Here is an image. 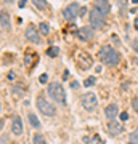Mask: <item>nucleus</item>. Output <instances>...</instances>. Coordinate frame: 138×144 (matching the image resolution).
Here are the masks:
<instances>
[{"instance_id": "20", "label": "nucleus", "mask_w": 138, "mask_h": 144, "mask_svg": "<svg viewBox=\"0 0 138 144\" xmlns=\"http://www.w3.org/2000/svg\"><path fill=\"white\" fill-rule=\"evenodd\" d=\"M95 82H96L95 77H88V78L84 82V85H85V87H93V85H95Z\"/></svg>"}, {"instance_id": "8", "label": "nucleus", "mask_w": 138, "mask_h": 144, "mask_svg": "<svg viewBox=\"0 0 138 144\" xmlns=\"http://www.w3.org/2000/svg\"><path fill=\"white\" fill-rule=\"evenodd\" d=\"M108 131H109L111 136H117V135L124 133V125L121 122H117V120H111L108 123Z\"/></svg>"}, {"instance_id": "28", "label": "nucleus", "mask_w": 138, "mask_h": 144, "mask_svg": "<svg viewBox=\"0 0 138 144\" xmlns=\"http://www.w3.org/2000/svg\"><path fill=\"white\" fill-rule=\"evenodd\" d=\"M85 13H87V8H85V7H84V8H80V16H84Z\"/></svg>"}, {"instance_id": "13", "label": "nucleus", "mask_w": 138, "mask_h": 144, "mask_svg": "<svg viewBox=\"0 0 138 144\" xmlns=\"http://www.w3.org/2000/svg\"><path fill=\"white\" fill-rule=\"evenodd\" d=\"M117 114H119V109H117L116 104H109V106L104 109V115H106L108 120H114V118L117 117Z\"/></svg>"}, {"instance_id": "4", "label": "nucleus", "mask_w": 138, "mask_h": 144, "mask_svg": "<svg viewBox=\"0 0 138 144\" xmlns=\"http://www.w3.org/2000/svg\"><path fill=\"white\" fill-rule=\"evenodd\" d=\"M37 107H39V111H40L44 115H48V117H53L56 114V109L53 107V104H50V102L45 98H42V96L37 98Z\"/></svg>"}, {"instance_id": "22", "label": "nucleus", "mask_w": 138, "mask_h": 144, "mask_svg": "<svg viewBox=\"0 0 138 144\" xmlns=\"http://www.w3.org/2000/svg\"><path fill=\"white\" fill-rule=\"evenodd\" d=\"M39 80H40V83H45V82L48 80V75L47 74H42L40 77H39Z\"/></svg>"}, {"instance_id": "33", "label": "nucleus", "mask_w": 138, "mask_h": 144, "mask_svg": "<svg viewBox=\"0 0 138 144\" xmlns=\"http://www.w3.org/2000/svg\"><path fill=\"white\" fill-rule=\"evenodd\" d=\"M130 144H133V142H132V141H130Z\"/></svg>"}, {"instance_id": "10", "label": "nucleus", "mask_w": 138, "mask_h": 144, "mask_svg": "<svg viewBox=\"0 0 138 144\" xmlns=\"http://www.w3.org/2000/svg\"><path fill=\"white\" fill-rule=\"evenodd\" d=\"M93 27L90 26V27H80L75 34H77V37L82 40V42H88V40H92L93 38V31H92Z\"/></svg>"}, {"instance_id": "1", "label": "nucleus", "mask_w": 138, "mask_h": 144, "mask_svg": "<svg viewBox=\"0 0 138 144\" xmlns=\"http://www.w3.org/2000/svg\"><path fill=\"white\" fill-rule=\"evenodd\" d=\"M98 58H100V61L103 64H106V66H116V64H119V61H121L119 53H117L112 47H109V45H104V47L100 48V51H98Z\"/></svg>"}, {"instance_id": "15", "label": "nucleus", "mask_w": 138, "mask_h": 144, "mask_svg": "<svg viewBox=\"0 0 138 144\" xmlns=\"http://www.w3.org/2000/svg\"><path fill=\"white\" fill-rule=\"evenodd\" d=\"M29 123H31V127H34V128H39V127H40V122H39V118H37L34 114H29Z\"/></svg>"}, {"instance_id": "9", "label": "nucleus", "mask_w": 138, "mask_h": 144, "mask_svg": "<svg viewBox=\"0 0 138 144\" xmlns=\"http://www.w3.org/2000/svg\"><path fill=\"white\" fill-rule=\"evenodd\" d=\"M26 38L29 40V42H32V43H42L40 35H39V32L35 31V27L32 24L27 26V29H26Z\"/></svg>"}, {"instance_id": "12", "label": "nucleus", "mask_w": 138, "mask_h": 144, "mask_svg": "<svg viewBox=\"0 0 138 144\" xmlns=\"http://www.w3.org/2000/svg\"><path fill=\"white\" fill-rule=\"evenodd\" d=\"M95 8L100 10L103 14H108L111 11V5H109L108 0H95Z\"/></svg>"}, {"instance_id": "11", "label": "nucleus", "mask_w": 138, "mask_h": 144, "mask_svg": "<svg viewBox=\"0 0 138 144\" xmlns=\"http://www.w3.org/2000/svg\"><path fill=\"white\" fill-rule=\"evenodd\" d=\"M11 131H13V135H16V136L23 135L24 128H23V120H21V117H15V118H13V123H11Z\"/></svg>"}, {"instance_id": "3", "label": "nucleus", "mask_w": 138, "mask_h": 144, "mask_svg": "<svg viewBox=\"0 0 138 144\" xmlns=\"http://www.w3.org/2000/svg\"><path fill=\"white\" fill-rule=\"evenodd\" d=\"M104 24H106V14H103L100 10L93 8L90 11V26L95 31H100V29L104 27Z\"/></svg>"}, {"instance_id": "24", "label": "nucleus", "mask_w": 138, "mask_h": 144, "mask_svg": "<svg viewBox=\"0 0 138 144\" xmlns=\"http://www.w3.org/2000/svg\"><path fill=\"white\" fill-rule=\"evenodd\" d=\"M132 106H133V109L138 112V98H135V99L132 101Z\"/></svg>"}, {"instance_id": "21", "label": "nucleus", "mask_w": 138, "mask_h": 144, "mask_svg": "<svg viewBox=\"0 0 138 144\" xmlns=\"http://www.w3.org/2000/svg\"><path fill=\"white\" fill-rule=\"evenodd\" d=\"M130 141L135 142V144H138V130H135L133 133H130Z\"/></svg>"}, {"instance_id": "6", "label": "nucleus", "mask_w": 138, "mask_h": 144, "mask_svg": "<svg viewBox=\"0 0 138 144\" xmlns=\"http://www.w3.org/2000/svg\"><path fill=\"white\" fill-rule=\"evenodd\" d=\"M82 106H84V109L85 111H88V112H92L96 106H98V99H96V95L95 93H85L84 96H82Z\"/></svg>"}, {"instance_id": "31", "label": "nucleus", "mask_w": 138, "mask_h": 144, "mask_svg": "<svg viewBox=\"0 0 138 144\" xmlns=\"http://www.w3.org/2000/svg\"><path fill=\"white\" fill-rule=\"evenodd\" d=\"M3 2H5V3H11V2H13V0H3Z\"/></svg>"}, {"instance_id": "25", "label": "nucleus", "mask_w": 138, "mask_h": 144, "mask_svg": "<svg viewBox=\"0 0 138 144\" xmlns=\"http://www.w3.org/2000/svg\"><path fill=\"white\" fill-rule=\"evenodd\" d=\"M121 120H122V122H124V120H129V114H127V112H122V114H121Z\"/></svg>"}, {"instance_id": "19", "label": "nucleus", "mask_w": 138, "mask_h": 144, "mask_svg": "<svg viewBox=\"0 0 138 144\" xmlns=\"http://www.w3.org/2000/svg\"><path fill=\"white\" fill-rule=\"evenodd\" d=\"M40 32H42L44 35H48V32H50V26H48L47 23H42V24H40Z\"/></svg>"}, {"instance_id": "17", "label": "nucleus", "mask_w": 138, "mask_h": 144, "mask_svg": "<svg viewBox=\"0 0 138 144\" xmlns=\"http://www.w3.org/2000/svg\"><path fill=\"white\" fill-rule=\"evenodd\" d=\"M58 53H60V50H58L56 47H50V48L47 50V56H50V58H56Z\"/></svg>"}, {"instance_id": "16", "label": "nucleus", "mask_w": 138, "mask_h": 144, "mask_svg": "<svg viewBox=\"0 0 138 144\" xmlns=\"http://www.w3.org/2000/svg\"><path fill=\"white\" fill-rule=\"evenodd\" d=\"M32 3L35 5L37 10H45L47 8V0H32Z\"/></svg>"}, {"instance_id": "26", "label": "nucleus", "mask_w": 138, "mask_h": 144, "mask_svg": "<svg viewBox=\"0 0 138 144\" xmlns=\"http://www.w3.org/2000/svg\"><path fill=\"white\" fill-rule=\"evenodd\" d=\"M132 47H133V50H135V51H138V40H135Z\"/></svg>"}, {"instance_id": "30", "label": "nucleus", "mask_w": 138, "mask_h": 144, "mask_svg": "<svg viewBox=\"0 0 138 144\" xmlns=\"http://www.w3.org/2000/svg\"><path fill=\"white\" fill-rule=\"evenodd\" d=\"M8 78H10V80H13V78H15V74H13V72H10V74H8Z\"/></svg>"}, {"instance_id": "2", "label": "nucleus", "mask_w": 138, "mask_h": 144, "mask_svg": "<svg viewBox=\"0 0 138 144\" xmlns=\"http://www.w3.org/2000/svg\"><path fill=\"white\" fill-rule=\"evenodd\" d=\"M48 95L58 104H66V93H64V88L60 82H51L48 85Z\"/></svg>"}, {"instance_id": "27", "label": "nucleus", "mask_w": 138, "mask_h": 144, "mask_svg": "<svg viewBox=\"0 0 138 144\" xmlns=\"http://www.w3.org/2000/svg\"><path fill=\"white\" fill-rule=\"evenodd\" d=\"M26 2H27V0H21V2H19V7H21V8L26 7Z\"/></svg>"}, {"instance_id": "7", "label": "nucleus", "mask_w": 138, "mask_h": 144, "mask_svg": "<svg viewBox=\"0 0 138 144\" xmlns=\"http://www.w3.org/2000/svg\"><path fill=\"white\" fill-rule=\"evenodd\" d=\"M80 13V8H79V3H71V5H68L64 10H63V14H64V18L68 19V21H74V19H77V14Z\"/></svg>"}, {"instance_id": "18", "label": "nucleus", "mask_w": 138, "mask_h": 144, "mask_svg": "<svg viewBox=\"0 0 138 144\" xmlns=\"http://www.w3.org/2000/svg\"><path fill=\"white\" fill-rule=\"evenodd\" d=\"M34 144H47V141H45V138L42 136V135H35L34 136Z\"/></svg>"}, {"instance_id": "14", "label": "nucleus", "mask_w": 138, "mask_h": 144, "mask_svg": "<svg viewBox=\"0 0 138 144\" xmlns=\"http://www.w3.org/2000/svg\"><path fill=\"white\" fill-rule=\"evenodd\" d=\"M0 27H2V31H3V32L10 29V16H8L5 11L0 13Z\"/></svg>"}, {"instance_id": "23", "label": "nucleus", "mask_w": 138, "mask_h": 144, "mask_svg": "<svg viewBox=\"0 0 138 144\" xmlns=\"http://www.w3.org/2000/svg\"><path fill=\"white\" fill-rule=\"evenodd\" d=\"M35 54H27L26 56V66H31V59H34Z\"/></svg>"}, {"instance_id": "5", "label": "nucleus", "mask_w": 138, "mask_h": 144, "mask_svg": "<svg viewBox=\"0 0 138 144\" xmlns=\"http://www.w3.org/2000/svg\"><path fill=\"white\" fill-rule=\"evenodd\" d=\"M75 61H77L79 67H80L82 71H87V69L92 67V64H93L92 56H90L88 53H85V51H77V53H75Z\"/></svg>"}, {"instance_id": "32", "label": "nucleus", "mask_w": 138, "mask_h": 144, "mask_svg": "<svg viewBox=\"0 0 138 144\" xmlns=\"http://www.w3.org/2000/svg\"><path fill=\"white\" fill-rule=\"evenodd\" d=\"M132 2H133V3H138V0H132Z\"/></svg>"}, {"instance_id": "29", "label": "nucleus", "mask_w": 138, "mask_h": 144, "mask_svg": "<svg viewBox=\"0 0 138 144\" xmlns=\"http://www.w3.org/2000/svg\"><path fill=\"white\" fill-rule=\"evenodd\" d=\"M135 29L138 31V14H136V18H135Z\"/></svg>"}]
</instances>
